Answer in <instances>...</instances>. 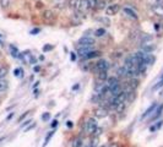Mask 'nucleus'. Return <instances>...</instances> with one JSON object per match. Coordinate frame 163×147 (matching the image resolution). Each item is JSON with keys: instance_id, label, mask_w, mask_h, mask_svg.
Listing matches in <instances>:
<instances>
[{"instance_id": "obj_47", "label": "nucleus", "mask_w": 163, "mask_h": 147, "mask_svg": "<svg viewBox=\"0 0 163 147\" xmlns=\"http://www.w3.org/2000/svg\"><path fill=\"white\" fill-rule=\"evenodd\" d=\"M36 71H39V66H37V68H35V72Z\"/></svg>"}, {"instance_id": "obj_32", "label": "nucleus", "mask_w": 163, "mask_h": 147, "mask_svg": "<svg viewBox=\"0 0 163 147\" xmlns=\"http://www.w3.org/2000/svg\"><path fill=\"white\" fill-rule=\"evenodd\" d=\"M10 49H11V53H12V56H19V50H17V48L14 47V45H10Z\"/></svg>"}, {"instance_id": "obj_43", "label": "nucleus", "mask_w": 163, "mask_h": 147, "mask_svg": "<svg viewBox=\"0 0 163 147\" xmlns=\"http://www.w3.org/2000/svg\"><path fill=\"white\" fill-rule=\"evenodd\" d=\"M58 126V120H53V122H52V128H56Z\"/></svg>"}, {"instance_id": "obj_27", "label": "nucleus", "mask_w": 163, "mask_h": 147, "mask_svg": "<svg viewBox=\"0 0 163 147\" xmlns=\"http://www.w3.org/2000/svg\"><path fill=\"white\" fill-rule=\"evenodd\" d=\"M105 7V0H98V3H97V10H103Z\"/></svg>"}, {"instance_id": "obj_39", "label": "nucleus", "mask_w": 163, "mask_h": 147, "mask_svg": "<svg viewBox=\"0 0 163 147\" xmlns=\"http://www.w3.org/2000/svg\"><path fill=\"white\" fill-rule=\"evenodd\" d=\"M53 49V45H44L43 47V52H49Z\"/></svg>"}, {"instance_id": "obj_41", "label": "nucleus", "mask_w": 163, "mask_h": 147, "mask_svg": "<svg viewBox=\"0 0 163 147\" xmlns=\"http://www.w3.org/2000/svg\"><path fill=\"white\" fill-rule=\"evenodd\" d=\"M162 125H163V120H159V121H157V124L154 125V128H156V130H157V129H161Z\"/></svg>"}, {"instance_id": "obj_52", "label": "nucleus", "mask_w": 163, "mask_h": 147, "mask_svg": "<svg viewBox=\"0 0 163 147\" xmlns=\"http://www.w3.org/2000/svg\"><path fill=\"white\" fill-rule=\"evenodd\" d=\"M0 66H1V63H0Z\"/></svg>"}, {"instance_id": "obj_14", "label": "nucleus", "mask_w": 163, "mask_h": 147, "mask_svg": "<svg viewBox=\"0 0 163 147\" xmlns=\"http://www.w3.org/2000/svg\"><path fill=\"white\" fill-rule=\"evenodd\" d=\"M154 49H156V45L152 43H147V44H142L141 45V50L145 53H152Z\"/></svg>"}, {"instance_id": "obj_8", "label": "nucleus", "mask_w": 163, "mask_h": 147, "mask_svg": "<svg viewBox=\"0 0 163 147\" xmlns=\"http://www.w3.org/2000/svg\"><path fill=\"white\" fill-rule=\"evenodd\" d=\"M157 103L156 102H153L151 105H150V107L147 108V109H146L145 110V113L142 114V115H141V119H146V118H147V117H150V115H152V114H153V112H154V109H156L157 108Z\"/></svg>"}, {"instance_id": "obj_33", "label": "nucleus", "mask_w": 163, "mask_h": 147, "mask_svg": "<svg viewBox=\"0 0 163 147\" xmlns=\"http://www.w3.org/2000/svg\"><path fill=\"white\" fill-rule=\"evenodd\" d=\"M162 86H163V75H162V77H161V80L157 82V85L153 87V89H158V88H161Z\"/></svg>"}, {"instance_id": "obj_35", "label": "nucleus", "mask_w": 163, "mask_h": 147, "mask_svg": "<svg viewBox=\"0 0 163 147\" xmlns=\"http://www.w3.org/2000/svg\"><path fill=\"white\" fill-rule=\"evenodd\" d=\"M98 21H101L103 23H107V26H109V24H110V21L108 20V17H100Z\"/></svg>"}, {"instance_id": "obj_6", "label": "nucleus", "mask_w": 163, "mask_h": 147, "mask_svg": "<svg viewBox=\"0 0 163 147\" xmlns=\"http://www.w3.org/2000/svg\"><path fill=\"white\" fill-rule=\"evenodd\" d=\"M76 10H77L80 14H86V12L89 10V7H88V1H87V0H80Z\"/></svg>"}, {"instance_id": "obj_17", "label": "nucleus", "mask_w": 163, "mask_h": 147, "mask_svg": "<svg viewBox=\"0 0 163 147\" xmlns=\"http://www.w3.org/2000/svg\"><path fill=\"white\" fill-rule=\"evenodd\" d=\"M7 87H9V82L5 79H0V92H5Z\"/></svg>"}, {"instance_id": "obj_42", "label": "nucleus", "mask_w": 163, "mask_h": 147, "mask_svg": "<svg viewBox=\"0 0 163 147\" xmlns=\"http://www.w3.org/2000/svg\"><path fill=\"white\" fill-rule=\"evenodd\" d=\"M39 31H40L39 28H35V30H32V31H31V35H36V33H38Z\"/></svg>"}, {"instance_id": "obj_29", "label": "nucleus", "mask_w": 163, "mask_h": 147, "mask_svg": "<svg viewBox=\"0 0 163 147\" xmlns=\"http://www.w3.org/2000/svg\"><path fill=\"white\" fill-rule=\"evenodd\" d=\"M79 1H80V0H69V6L72 7V9H77Z\"/></svg>"}, {"instance_id": "obj_9", "label": "nucleus", "mask_w": 163, "mask_h": 147, "mask_svg": "<svg viewBox=\"0 0 163 147\" xmlns=\"http://www.w3.org/2000/svg\"><path fill=\"white\" fill-rule=\"evenodd\" d=\"M105 85H107L109 87V91L113 88V87H115L117 85H119V79L118 76H112V77H108L107 81H105Z\"/></svg>"}, {"instance_id": "obj_7", "label": "nucleus", "mask_w": 163, "mask_h": 147, "mask_svg": "<svg viewBox=\"0 0 163 147\" xmlns=\"http://www.w3.org/2000/svg\"><path fill=\"white\" fill-rule=\"evenodd\" d=\"M94 117L96 118H105L108 115V109L104 108V107H98L94 109Z\"/></svg>"}, {"instance_id": "obj_1", "label": "nucleus", "mask_w": 163, "mask_h": 147, "mask_svg": "<svg viewBox=\"0 0 163 147\" xmlns=\"http://www.w3.org/2000/svg\"><path fill=\"white\" fill-rule=\"evenodd\" d=\"M97 128H98V124H97V120L94 118H88L87 121H86V126H85V130L88 136H93Z\"/></svg>"}, {"instance_id": "obj_44", "label": "nucleus", "mask_w": 163, "mask_h": 147, "mask_svg": "<svg viewBox=\"0 0 163 147\" xmlns=\"http://www.w3.org/2000/svg\"><path fill=\"white\" fill-rule=\"evenodd\" d=\"M154 1H156V4H157V5L163 6V0H154Z\"/></svg>"}, {"instance_id": "obj_25", "label": "nucleus", "mask_w": 163, "mask_h": 147, "mask_svg": "<svg viewBox=\"0 0 163 147\" xmlns=\"http://www.w3.org/2000/svg\"><path fill=\"white\" fill-rule=\"evenodd\" d=\"M105 35V30L104 28H97L94 31V36L96 37H103Z\"/></svg>"}, {"instance_id": "obj_40", "label": "nucleus", "mask_w": 163, "mask_h": 147, "mask_svg": "<svg viewBox=\"0 0 163 147\" xmlns=\"http://www.w3.org/2000/svg\"><path fill=\"white\" fill-rule=\"evenodd\" d=\"M31 122H32V120H31V119H28V120H26V121H23V124L21 125V128H25V126H28V125L31 124Z\"/></svg>"}, {"instance_id": "obj_48", "label": "nucleus", "mask_w": 163, "mask_h": 147, "mask_svg": "<svg viewBox=\"0 0 163 147\" xmlns=\"http://www.w3.org/2000/svg\"><path fill=\"white\" fill-rule=\"evenodd\" d=\"M5 140V137H0V142H1V141H4Z\"/></svg>"}, {"instance_id": "obj_45", "label": "nucleus", "mask_w": 163, "mask_h": 147, "mask_svg": "<svg viewBox=\"0 0 163 147\" xmlns=\"http://www.w3.org/2000/svg\"><path fill=\"white\" fill-rule=\"evenodd\" d=\"M14 114H15V113H10V114H9V117H7L6 119H7V120H10V119H11V118L14 117Z\"/></svg>"}, {"instance_id": "obj_13", "label": "nucleus", "mask_w": 163, "mask_h": 147, "mask_svg": "<svg viewBox=\"0 0 163 147\" xmlns=\"http://www.w3.org/2000/svg\"><path fill=\"white\" fill-rule=\"evenodd\" d=\"M123 12L126 15V16H129L130 19H134V20H137V14L133 10V9H130V7H124L123 9Z\"/></svg>"}, {"instance_id": "obj_2", "label": "nucleus", "mask_w": 163, "mask_h": 147, "mask_svg": "<svg viewBox=\"0 0 163 147\" xmlns=\"http://www.w3.org/2000/svg\"><path fill=\"white\" fill-rule=\"evenodd\" d=\"M109 69V64L108 61L105 60V59H100V60H97L96 64L93 65V71L96 74H98V72H102V71H108Z\"/></svg>"}, {"instance_id": "obj_20", "label": "nucleus", "mask_w": 163, "mask_h": 147, "mask_svg": "<svg viewBox=\"0 0 163 147\" xmlns=\"http://www.w3.org/2000/svg\"><path fill=\"white\" fill-rule=\"evenodd\" d=\"M7 74H9V68L7 66H0V79H5L7 76Z\"/></svg>"}, {"instance_id": "obj_50", "label": "nucleus", "mask_w": 163, "mask_h": 147, "mask_svg": "<svg viewBox=\"0 0 163 147\" xmlns=\"http://www.w3.org/2000/svg\"><path fill=\"white\" fill-rule=\"evenodd\" d=\"M0 45H3V42H1V40H0Z\"/></svg>"}, {"instance_id": "obj_24", "label": "nucleus", "mask_w": 163, "mask_h": 147, "mask_svg": "<svg viewBox=\"0 0 163 147\" xmlns=\"http://www.w3.org/2000/svg\"><path fill=\"white\" fill-rule=\"evenodd\" d=\"M87 1H88L89 10H94L97 7V3H98V0H87Z\"/></svg>"}, {"instance_id": "obj_28", "label": "nucleus", "mask_w": 163, "mask_h": 147, "mask_svg": "<svg viewBox=\"0 0 163 147\" xmlns=\"http://www.w3.org/2000/svg\"><path fill=\"white\" fill-rule=\"evenodd\" d=\"M124 109H125V102H124V103H119V104L115 105V110H117L118 113H121Z\"/></svg>"}, {"instance_id": "obj_49", "label": "nucleus", "mask_w": 163, "mask_h": 147, "mask_svg": "<svg viewBox=\"0 0 163 147\" xmlns=\"http://www.w3.org/2000/svg\"><path fill=\"white\" fill-rule=\"evenodd\" d=\"M100 147H109V146H107V145H102V146H100Z\"/></svg>"}, {"instance_id": "obj_36", "label": "nucleus", "mask_w": 163, "mask_h": 147, "mask_svg": "<svg viewBox=\"0 0 163 147\" xmlns=\"http://www.w3.org/2000/svg\"><path fill=\"white\" fill-rule=\"evenodd\" d=\"M49 119H50V114L49 113H44L42 115V120H44V121H48Z\"/></svg>"}, {"instance_id": "obj_5", "label": "nucleus", "mask_w": 163, "mask_h": 147, "mask_svg": "<svg viewBox=\"0 0 163 147\" xmlns=\"http://www.w3.org/2000/svg\"><path fill=\"white\" fill-rule=\"evenodd\" d=\"M93 44H94V40H93L91 37H88V36H84V37H81V38L79 39V45H80V47L91 48Z\"/></svg>"}, {"instance_id": "obj_37", "label": "nucleus", "mask_w": 163, "mask_h": 147, "mask_svg": "<svg viewBox=\"0 0 163 147\" xmlns=\"http://www.w3.org/2000/svg\"><path fill=\"white\" fill-rule=\"evenodd\" d=\"M35 126H36V124H35V122H33V124H30L27 128H25V130H23V131H25V133H28L30 130H32V129H33Z\"/></svg>"}, {"instance_id": "obj_46", "label": "nucleus", "mask_w": 163, "mask_h": 147, "mask_svg": "<svg viewBox=\"0 0 163 147\" xmlns=\"http://www.w3.org/2000/svg\"><path fill=\"white\" fill-rule=\"evenodd\" d=\"M68 126H69V128L72 126V122H71V121H68Z\"/></svg>"}, {"instance_id": "obj_51", "label": "nucleus", "mask_w": 163, "mask_h": 147, "mask_svg": "<svg viewBox=\"0 0 163 147\" xmlns=\"http://www.w3.org/2000/svg\"><path fill=\"white\" fill-rule=\"evenodd\" d=\"M0 102H1V96H0Z\"/></svg>"}, {"instance_id": "obj_18", "label": "nucleus", "mask_w": 163, "mask_h": 147, "mask_svg": "<svg viewBox=\"0 0 163 147\" xmlns=\"http://www.w3.org/2000/svg\"><path fill=\"white\" fill-rule=\"evenodd\" d=\"M97 77H98L100 81H102V82H105L108 79V71H102V72H98L97 74Z\"/></svg>"}, {"instance_id": "obj_10", "label": "nucleus", "mask_w": 163, "mask_h": 147, "mask_svg": "<svg viewBox=\"0 0 163 147\" xmlns=\"http://www.w3.org/2000/svg\"><path fill=\"white\" fill-rule=\"evenodd\" d=\"M153 113H154V114H152L151 120H152V121H156V120L162 115V113H163V104H158V105H157V108L154 109Z\"/></svg>"}, {"instance_id": "obj_34", "label": "nucleus", "mask_w": 163, "mask_h": 147, "mask_svg": "<svg viewBox=\"0 0 163 147\" xmlns=\"http://www.w3.org/2000/svg\"><path fill=\"white\" fill-rule=\"evenodd\" d=\"M28 114H30V110H28V112H26V113H23V114H22V115H21V117H20L19 119H17V122H21V121H22L23 119H26V118H27V115H28Z\"/></svg>"}, {"instance_id": "obj_30", "label": "nucleus", "mask_w": 163, "mask_h": 147, "mask_svg": "<svg viewBox=\"0 0 163 147\" xmlns=\"http://www.w3.org/2000/svg\"><path fill=\"white\" fill-rule=\"evenodd\" d=\"M10 5V0H0V6L3 7V9H7Z\"/></svg>"}, {"instance_id": "obj_22", "label": "nucleus", "mask_w": 163, "mask_h": 147, "mask_svg": "<svg viewBox=\"0 0 163 147\" xmlns=\"http://www.w3.org/2000/svg\"><path fill=\"white\" fill-rule=\"evenodd\" d=\"M153 39V37L151 35H144L141 37V44H147V43H151V40Z\"/></svg>"}, {"instance_id": "obj_21", "label": "nucleus", "mask_w": 163, "mask_h": 147, "mask_svg": "<svg viewBox=\"0 0 163 147\" xmlns=\"http://www.w3.org/2000/svg\"><path fill=\"white\" fill-rule=\"evenodd\" d=\"M117 74H118L119 77H125V76H128V69L125 66H121V68L118 69Z\"/></svg>"}, {"instance_id": "obj_26", "label": "nucleus", "mask_w": 163, "mask_h": 147, "mask_svg": "<svg viewBox=\"0 0 163 147\" xmlns=\"http://www.w3.org/2000/svg\"><path fill=\"white\" fill-rule=\"evenodd\" d=\"M123 55H124V50H121V49H119V50H115V52H113V58H115V59L121 58Z\"/></svg>"}, {"instance_id": "obj_19", "label": "nucleus", "mask_w": 163, "mask_h": 147, "mask_svg": "<svg viewBox=\"0 0 163 147\" xmlns=\"http://www.w3.org/2000/svg\"><path fill=\"white\" fill-rule=\"evenodd\" d=\"M98 141H100V136H91V142H89V146L88 147H97L98 146Z\"/></svg>"}, {"instance_id": "obj_3", "label": "nucleus", "mask_w": 163, "mask_h": 147, "mask_svg": "<svg viewBox=\"0 0 163 147\" xmlns=\"http://www.w3.org/2000/svg\"><path fill=\"white\" fill-rule=\"evenodd\" d=\"M42 20L48 23V24H53L55 21H56V15L54 14L53 10H49V9H47L42 12Z\"/></svg>"}, {"instance_id": "obj_31", "label": "nucleus", "mask_w": 163, "mask_h": 147, "mask_svg": "<svg viewBox=\"0 0 163 147\" xmlns=\"http://www.w3.org/2000/svg\"><path fill=\"white\" fill-rule=\"evenodd\" d=\"M14 75H15V76H23V70L20 69V68L15 69V70H14Z\"/></svg>"}, {"instance_id": "obj_4", "label": "nucleus", "mask_w": 163, "mask_h": 147, "mask_svg": "<svg viewBox=\"0 0 163 147\" xmlns=\"http://www.w3.org/2000/svg\"><path fill=\"white\" fill-rule=\"evenodd\" d=\"M119 11H120V5L119 4H110V5H108L107 7H105V15H107L108 17L117 15Z\"/></svg>"}, {"instance_id": "obj_16", "label": "nucleus", "mask_w": 163, "mask_h": 147, "mask_svg": "<svg viewBox=\"0 0 163 147\" xmlns=\"http://www.w3.org/2000/svg\"><path fill=\"white\" fill-rule=\"evenodd\" d=\"M82 145H84V142H82V138L81 137H75L74 140H72V142H71V146L72 147H82Z\"/></svg>"}, {"instance_id": "obj_11", "label": "nucleus", "mask_w": 163, "mask_h": 147, "mask_svg": "<svg viewBox=\"0 0 163 147\" xmlns=\"http://www.w3.org/2000/svg\"><path fill=\"white\" fill-rule=\"evenodd\" d=\"M101 55H102V52L101 50H89L82 59H86V60H88V59H94V58H100Z\"/></svg>"}, {"instance_id": "obj_23", "label": "nucleus", "mask_w": 163, "mask_h": 147, "mask_svg": "<svg viewBox=\"0 0 163 147\" xmlns=\"http://www.w3.org/2000/svg\"><path fill=\"white\" fill-rule=\"evenodd\" d=\"M54 133H55L54 130H52V131H49V133H48V135H47V136H45V138H44V143H43V147L48 145V142L50 141V138H52V136L54 135Z\"/></svg>"}, {"instance_id": "obj_38", "label": "nucleus", "mask_w": 163, "mask_h": 147, "mask_svg": "<svg viewBox=\"0 0 163 147\" xmlns=\"http://www.w3.org/2000/svg\"><path fill=\"white\" fill-rule=\"evenodd\" d=\"M76 58H77V55H76L74 52H71V53H70V59H71V61H75Z\"/></svg>"}, {"instance_id": "obj_12", "label": "nucleus", "mask_w": 163, "mask_h": 147, "mask_svg": "<svg viewBox=\"0 0 163 147\" xmlns=\"http://www.w3.org/2000/svg\"><path fill=\"white\" fill-rule=\"evenodd\" d=\"M138 85H140V82H138V80L136 77H130L129 82H128V87L130 89H134V91H136V88L138 87Z\"/></svg>"}, {"instance_id": "obj_15", "label": "nucleus", "mask_w": 163, "mask_h": 147, "mask_svg": "<svg viewBox=\"0 0 163 147\" xmlns=\"http://www.w3.org/2000/svg\"><path fill=\"white\" fill-rule=\"evenodd\" d=\"M152 10L153 12L156 14L157 16H159V17H163V6H159V5H153L152 6Z\"/></svg>"}]
</instances>
